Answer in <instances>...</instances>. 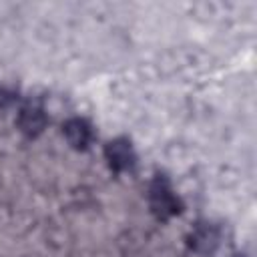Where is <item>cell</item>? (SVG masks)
<instances>
[{
	"instance_id": "6da1fadb",
	"label": "cell",
	"mask_w": 257,
	"mask_h": 257,
	"mask_svg": "<svg viewBox=\"0 0 257 257\" xmlns=\"http://www.w3.org/2000/svg\"><path fill=\"white\" fill-rule=\"evenodd\" d=\"M108 155H110V163L114 167H128L133 163V155H131V149L126 145H120V143L110 145Z\"/></svg>"
},
{
	"instance_id": "7a4b0ae2",
	"label": "cell",
	"mask_w": 257,
	"mask_h": 257,
	"mask_svg": "<svg viewBox=\"0 0 257 257\" xmlns=\"http://www.w3.org/2000/svg\"><path fill=\"white\" fill-rule=\"evenodd\" d=\"M66 133H68V137H70V141L74 143V145H86V141H88V137H90V133H88V128H86V124L84 122H80V120H72L68 126H66Z\"/></svg>"
}]
</instances>
